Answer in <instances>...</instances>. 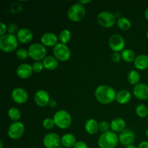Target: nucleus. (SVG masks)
<instances>
[{
	"mask_svg": "<svg viewBox=\"0 0 148 148\" xmlns=\"http://www.w3.org/2000/svg\"><path fill=\"white\" fill-rule=\"evenodd\" d=\"M119 143V136L113 131L102 133L98 140V145L100 148H115Z\"/></svg>",
	"mask_w": 148,
	"mask_h": 148,
	"instance_id": "f03ea898",
	"label": "nucleus"
},
{
	"mask_svg": "<svg viewBox=\"0 0 148 148\" xmlns=\"http://www.w3.org/2000/svg\"><path fill=\"white\" fill-rule=\"evenodd\" d=\"M3 145H4V143H3L2 140H0V148H3Z\"/></svg>",
	"mask_w": 148,
	"mask_h": 148,
	"instance_id": "c03bdc74",
	"label": "nucleus"
},
{
	"mask_svg": "<svg viewBox=\"0 0 148 148\" xmlns=\"http://www.w3.org/2000/svg\"><path fill=\"white\" fill-rule=\"evenodd\" d=\"M19 31L18 27H17V25L15 23H10L8 25V29H7V33L11 35H14L16 36L17 33V32Z\"/></svg>",
	"mask_w": 148,
	"mask_h": 148,
	"instance_id": "f704fd0d",
	"label": "nucleus"
},
{
	"mask_svg": "<svg viewBox=\"0 0 148 148\" xmlns=\"http://www.w3.org/2000/svg\"><path fill=\"white\" fill-rule=\"evenodd\" d=\"M98 24L106 28H110L115 25L116 23V16L108 11L101 12L97 16Z\"/></svg>",
	"mask_w": 148,
	"mask_h": 148,
	"instance_id": "6e6552de",
	"label": "nucleus"
},
{
	"mask_svg": "<svg viewBox=\"0 0 148 148\" xmlns=\"http://www.w3.org/2000/svg\"><path fill=\"white\" fill-rule=\"evenodd\" d=\"M33 72H33L32 65L27 63L21 64L20 65H19L17 68V70H16V73H17V76L23 79L30 78L32 76Z\"/></svg>",
	"mask_w": 148,
	"mask_h": 148,
	"instance_id": "f3484780",
	"label": "nucleus"
},
{
	"mask_svg": "<svg viewBox=\"0 0 148 148\" xmlns=\"http://www.w3.org/2000/svg\"><path fill=\"white\" fill-rule=\"evenodd\" d=\"M73 148H88V146L84 141H77Z\"/></svg>",
	"mask_w": 148,
	"mask_h": 148,
	"instance_id": "4c0bfd02",
	"label": "nucleus"
},
{
	"mask_svg": "<svg viewBox=\"0 0 148 148\" xmlns=\"http://www.w3.org/2000/svg\"><path fill=\"white\" fill-rule=\"evenodd\" d=\"M132 99V93L127 90H121L117 92L116 101L118 103L121 105L127 104Z\"/></svg>",
	"mask_w": 148,
	"mask_h": 148,
	"instance_id": "5701e85b",
	"label": "nucleus"
},
{
	"mask_svg": "<svg viewBox=\"0 0 148 148\" xmlns=\"http://www.w3.org/2000/svg\"><path fill=\"white\" fill-rule=\"evenodd\" d=\"M42 125H43V128L44 129H46V130H52L53 128H54L56 124H55L54 121H53V119L46 118L45 119H43V122H42Z\"/></svg>",
	"mask_w": 148,
	"mask_h": 148,
	"instance_id": "2f4dec72",
	"label": "nucleus"
},
{
	"mask_svg": "<svg viewBox=\"0 0 148 148\" xmlns=\"http://www.w3.org/2000/svg\"><path fill=\"white\" fill-rule=\"evenodd\" d=\"M53 119L56 127L61 130H66L72 123V116L66 110H59L56 111L53 115Z\"/></svg>",
	"mask_w": 148,
	"mask_h": 148,
	"instance_id": "20e7f679",
	"label": "nucleus"
},
{
	"mask_svg": "<svg viewBox=\"0 0 148 148\" xmlns=\"http://www.w3.org/2000/svg\"><path fill=\"white\" fill-rule=\"evenodd\" d=\"M135 134L134 131L131 129H125L123 132L119 133V143L122 145L123 146H127L132 145L135 140Z\"/></svg>",
	"mask_w": 148,
	"mask_h": 148,
	"instance_id": "4468645a",
	"label": "nucleus"
},
{
	"mask_svg": "<svg viewBox=\"0 0 148 148\" xmlns=\"http://www.w3.org/2000/svg\"><path fill=\"white\" fill-rule=\"evenodd\" d=\"M136 114L140 118H146L148 116V108L145 104H140L136 107Z\"/></svg>",
	"mask_w": 148,
	"mask_h": 148,
	"instance_id": "c756f323",
	"label": "nucleus"
},
{
	"mask_svg": "<svg viewBox=\"0 0 148 148\" xmlns=\"http://www.w3.org/2000/svg\"><path fill=\"white\" fill-rule=\"evenodd\" d=\"M16 36L20 43H28L33 40V33L29 28L23 27V28L19 29V31L17 32Z\"/></svg>",
	"mask_w": 148,
	"mask_h": 148,
	"instance_id": "a211bd4d",
	"label": "nucleus"
},
{
	"mask_svg": "<svg viewBox=\"0 0 148 148\" xmlns=\"http://www.w3.org/2000/svg\"><path fill=\"white\" fill-rule=\"evenodd\" d=\"M85 130L88 134L90 135L96 134L98 131H100L99 123L94 119H89L85 123Z\"/></svg>",
	"mask_w": 148,
	"mask_h": 148,
	"instance_id": "aec40b11",
	"label": "nucleus"
},
{
	"mask_svg": "<svg viewBox=\"0 0 148 148\" xmlns=\"http://www.w3.org/2000/svg\"><path fill=\"white\" fill-rule=\"evenodd\" d=\"M138 148H148V141H143L140 143Z\"/></svg>",
	"mask_w": 148,
	"mask_h": 148,
	"instance_id": "58836bf2",
	"label": "nucleus"
},
{
	"mask_svg": "<svg viewBox=\"0 0 148 148\" xmlns=\"http://www.w3.org/2000/svg\"><path fill=\"white\" fill-rule=\"evenodd\" d=\"M43 144L46 148H59L61 145V137L55 132L48 133L43 137Z\"/></svg>",
	"mask_w": 148,
	"mask_h": 148,
	"instance_id": "9b49d317",
	"label": "nucleus"
},
{
	"mask_svg": "<svg viewBox=\"0 0 148 148\" xmlns=\"http://www.w3.org/2000/svg\"><path fill=\"white\" fill-rule=\"evenodd\" d=\"M126 148H138V147H137V146L132 144V145H130L127 146V147H126Z\"/></svg>",
	"mask_w": 148,
	"mask_h": 148,
	"instance_id": "37998d69",
	"label": "nucleus"
},
{
	"mask_svg": "<svg viewBox=\"0 0 148 148\" xmlns=\"http://www.w3.org/2000/svg\"><path fill=\"white\" fill-rule=\"evenodd\" d=\"M145 135H146V137H147V140H148V128L147 129V130H146V132H145Z\"/></svg>",
	"mask_w": 148,
	"mask_h": 148,
	"instance_id": "a18cd8bd",
	"label": "nucleus"
},
{
	"mask_svg": "<svg viewBox=\"0 0 148 148\" xmlns=\"http://www.w3.org/2000/svg\"><path fill=\"white\" fill-rule=\"evenodd\" d=\"M90 2H91L90 0H80V1H79L78 3H79V4H82V5L85 6V4H88Z\"/></svg>",
	"mask_w": 148,
	"mask_h": 148,
	"instance_id": "ea45409f",
	"label": "nucleus"
},
{
	"mask_svg": "<svg viewBox=\"0 0 148 148\" xmlns=\"http://www.w3.org/2000/svg\"><path fill=\"white\" fill-rule=\"evenodd\" d=\"M42 62L44 65L45 69L49 71L55 70L59 66V61L53 56H47Z\"/></svg>",
	"mask_w": 148,
	"mask_h": 148,
	"instance_id": "b1692460",
	"label": "nucleus"
},
{
	"mask_svg": "<svg viewBox=\"0 0 148 148\" xmlns=\"http://www.w3.org/2000/svg\"><path fill=\"white\" fill-rule=\"evenodd\" d=\"M110 129H111V126L108 121H102L99 123V130L102 133L110 131Z\"/></svg>",
	"mask_w": 148,
	"mask_h": 148,
	"instance_id": "72a5a7b5",
	"label": "nucleus"
},
{
	"mask_svg": "<svg viewBox=\"0 0 148 148\" xmlns=\"http://www.w3.org/2000/svg\"><path fill=\"white\" fill-rule=\"evenodd\" d=\"M8 116L11 121L13 122L14 121H19V120L21 119V112L20 110L16 107H12L8 110Z\"/></svg>",
	"mask_w": 148,
	"mask_h": 148,
	"instance_id": "cd10ccee",
	"label": "nucleus"
},
{
	"mask_svg": "<svg viewBox=\"0 0 148 148\" xmlns=\"http://www.w3.org/2000/svg\"><path fill=\"white\" fill-rule=\"evenodd\" d=\"M108 46L114 52H121L125 46V40L119 34H114L108 40Z\"/></svg>",
	"mask_w": 148,
	"mask_h": 148,
	"instance_id": "9d476101",
	"label": "nucleus"
},
{
	"mask_svg": "<svg viewBox=\"0 0 148 148\" xmlns=\"http://www.w3.org/2000/svg\"><path fill=\"white\" fill-rule=\"evenodd\" d=\"M34 101L38 106L43 108L49 105L51 101L50 95L45 90H38L34 95Z\"/></svg>",
	"mask_w": 148,
	"mask_h": 148,
	"instance_id": "ddd939ff",
	"label": "nucleus"
},
{
	"mask_svg": "<svg viewBox=\"0 0 148 148\" xmlns=\"http://www.w3.org/2000/svg\"><path fill=\"white\" fill-rule=\"evenodd\" d=\"M25 130V127L21 121H14L9 127L7 130V134L10 139L13 140H17L23 136Z\"/></svg>",
	"mask_w": 148,
	"mask_h": 148,
	"instance_id": "1a4fd4ad",
	"label": "nucleus"
},
{
	"mask_svg": "<svg viewBox=\"0 0 148 148\" xmlns=\"http://www.w3.org/2000/svg\"><path fill=\"white\" fill-rule=\"evenodd\" d=\"M134 66L138 70H145L148 68V56L140 54L137 56L134 62Z\"/></svg>",
	"mask_w": 148,
	"mask_h": 148,
	"instance_id": "412c9836",
	"label": "nucleus"
},
{
	"mask_svg": "<svg viewBox=\"0 0 148 148\" xmlns=\"http://www.w3.org/2000/svg\"><path fill=\"white\" fill-rule=\"evenodd\" d=\"M32 67H33V72L36 73H40L45 69L44 65L41 62H35L32 64Z\"/></svg>",
	"mask_w": 148,
	"mask_h": 148,
	"instance_id": "473e14b6",
	"label": "nucleus"
},
{
	"mask_svg": "<svg viewBox=\"0 0 148 148\" xmlns=\"http://www.w3.org/2000/svg\"><path fill=\"white\" fill-rule=\"evenodd\" d=\"M5 148H11V147H5Z\"/></svg>",
	"mask_w": 148,
	"mask_h": 148,
	"instance_id": "de8ad7c7",
	"label": "nucleus"
},
{
	"mask_svg": "<svg viewBox=\"0 0 148 148\" xmlns=\"http://www.w3.org/2000/svg\"><path fill=\"white\" fill-rule=\"evenodd\" d=\"M147 39H148V30H147Z\"/></svg>",
	"mask_w": 148,
	"mask_h": 148,
	"instance_id": "49530a36",
	"label": "nucleus"
},
{
	"mask_svg": "<svg viewBox=\"0 0 148 148\" xmlns=\"http://www.w3.org/2000/svg\"><path fill=\"white\" fill-rule=\"evenodd\" d=\"M11 97L12 101L17 104H24L27 101L29 98L27 91L23 88H16L12 91Z\"/></svg>",
	"mask_w": 148,
	"mask_h": 148,
	"instance_id": "f8f14e48",
	"label": "nucleus"
},
{
	"mask_svg": "<svg viewBox=\"0 0 148 148\" xmlns=\"http://www.w3.org/2000/svg\"><path fill=\"white\" fill-rule=\"evenodd\" d=\"M49 106L51 107V108H55L56 106V102L54 100H51L50 103H49Z\"/></svg>",
	"mask_w": 148,
	"mask_h": 148,
	"instance_id": "a19ab883",
	"label": "nucleus"
},
{
	"mask_svg": "<svg viewBox=\"0 0 148 148\" xmlns=\"http://www.w3.org/2000/svg\"><path fill=\"white\" fill-rule=\"evenodd\" d=\"M145 17L147 20V21L148 22V7L145 10Z\"/></svg>",
	"mask_w": 148,
	"mask_h": 148,
	"instance_id": "79ce46f5",
	"label": "nucleus"
},
{
	"mask_svg": "<svg viewBox=\"0 0 148 148\" xmlns=\"http://www.w3.org/2000/svg\"><path fill=\"white\" fill-rule=\"evenodd\" d=\"M77 142L76 137L72 133H66L61 137V145L66 148L73 147Z\"/></svg>",
	"mask_w": 148,
	"mask_h": 148,
	"instance_id": "4be33fe9",
	"label": "nucleus"
},
{
	"mask_svg": "<svg viewBox=\"0 0 148 148\" xmlns=\"http://www.w3.org/2000/svg\"><path fill=\"white\" fill-rule=\"evenodd\" d=\"M15 54L17 59H18L19 60H21V61L26 60L29 56L28 51L26 50L25 49H18V50L16 51Z\"/></svg>",
	"mask_w": 148,
	"mask_h": 148,
	"instance_id": "7c9ffc66",
	"label": "nucleus"
},
{
	"mask_svg": "<svg viewBox=\"0 0 148 148\" xmlns=\"http://www.w3.org/2000/svg\"><path fill=\"white\" fill-rule=\"evenodd\" d=\"M117 92L109 85H101L95 90V97L97 101L101 104L108 105L116 101Z\"/></svg>",
	"mask_w": 148,
	"mask_h": 148,
	"instance_id": "f257e3e1",
	"label": "nucleus"
},
{
	"mask_svg": "<svg viewBox=\"0 0 148 148\" xmlns=\"http://www.w3.org/2000/svg\"><path fill=\"white\" fill-rule=\"evenodd\" d=\"M111 130L115 133H121L124 131L127 127V123L125 120L122 118L114 119L110 123Z\"/></svg>",
	"mask_w": 148,
	"mask_h": 148,
	"instance_id": "6ab92c4d",
	"label": "nucleus"
},
{
	"mask_svg": "<svg viewBox=\"0 0 148 148\" xmlns=\"http://www.w3.org/2000/svg\"><path fill=\"white\" fill-rule=\"evenodd\" d=\"M53 56L60 62H67L71 58V50L66 44L58 43L53 48Z\"/></svg>",
	"mask_w": 148,
	"mask_h": 148,
	"instance_id": "0eeeda50",
	"label": "nucleus"
},
{
	"mask_svg": "<svg viewBox=\"0 0 148 148\" xmlns=\"http://www.w3.org/2000/svg\"><path fill=\"white\" fill-rule=\"evenodd\" d=\"M71 38H72V34L68 29H64L59 35V40L60 43H64V44L69 43L71 40Z\"/></svg>",
	"mask_w": 148,
	"mask_h": 148,
	"instance_id": "c85d7f7f",
	"label": "nucleus"
},
{
	"mask_svg": "<svg viewBox=\"0 0 148 148\" xmlns=\"http://www.w3.org/2000/svg\"><path fill=\"white\" fill-rule=\"evenodd\" d=\"M140 78H141L140 74L139 73L138 71L135 69L130 71L127 75V80L132 85H136L140 83Z\"/></svg>",
	"mask_w": 148,
	"mask_h": 148,
	"instance_id": "a878e982",
	"label": "nucleus"
},
{
	"mask_svg": "<svg viewBox=\"0 0 148 148\" xmlns=\"http://www.w3.org/2000/svg\"><path fill=\"white\" fill-rule=\"evenodd\" d=\"M116 25L121 30H129L132 27V23L125 17H120L117 20Z\"/></svg>",
	"mask_w": 148,
	"mask_h": 148,
	"instance_id": "bb28decb",
	"label": "nucleus"
},
{
	"mask_svg": "<svg viewBox=\"0 0 148 148\" xmlns=\"http://www.w3.org/2000/svg\"><path fill=\"white\" fill-rule=\"evenodd\" d=\"M19 40L17 36L7 33L0 36V49L4 53H11L17 49Z\"/></svg>",
	"mask_w": 148,
	"mask_h": 148,
	"instance_id": "7ed1b4c3",
	"label": "nucleus"
},
{
	"mask_svg": "<svg viewBox=\"0 0 148 148\" xmlns=\"http://www.w3.org/2000/svg\"><path fill=\"white\" fill-rule=\"evenodd\" d=\"M121 59L126 62H128V63H131V62H134L136 59V55L135 53L133 50L130 49H124V50L121 51Z\"/></svg>",
	"mask_w": 148,
	"mask_h": 148,
	"instance_id": "393cba45",
	"label": "nucleus"
},
{
	"mask_svg": "<svg viewBox=\"0 0 148 148\" xmlns=\"http://www.w3.org/2000/svg\"><path fill=\"white\" fill-rule=\"evenodd\" d=\"M86 14L85 6L79 3H76L71 6L67 11V17L71 21L77 23L84 19Z\"/></svg>",
	"mask_w": 148,
	"mask_h": 148,
	"instance_id": "423d86ee",
	"label": "nucleus"
},
{
	"mask_svg": "<svg viewBox=\"0 0 148 148\" xmlns=\"http://www.w3.org/2000/svg\"><path fill=\"white\" fill-rule=\"evenodd\" d=\"M7 29H8V26H7V25L4 22H1L0 23V36H2L7 34Z\"/></svg>",
	"mask_w": 148,
	"mask_h": 148,
	"instance_id": "e433bc0d",
	"label": "nucleus"
},
{
	"mask_svg": "<svg viewBox=\"0 0 148 148\" xmlns=\"http://www.w3.org/2000/svg\"><path fill=\"white\" fill-rule=\"evenodd\" d=\"M147 121H148V116H147Z\"/></svg>",
	"mask_w": 148,
	"mask_h": 148,
	"instance_id": "09e8293b",
	"label": "nucleus"
},
{
	"mask_svg": "<svg viewBox=\"0 0 148 148\" xmlns=\"http://www.w3.org/2000/svg\"><path fill=\"white\" fill-rule=\"evenodd\" d=\"M59 37L55 33L47 32L43 33L40 37V42L45 47H54L58 43Z\"/></svg>",
	"mask_w": 148,
	"mask_h": 148,
	"instance_id": "dca6fc26",
	"label": "nucleus"
},
{
	"mask_svg": "<svg viewBox=\"0 0 148 148\" xmlns=\"http://www.w3.org/2000/svg\"><path fill=\"white\" fill-rule=\"evenodd\" d=\"M133 95L137 99L145 101L148 99V85L145 83H139L133 88Z\"/></svg>",
	"mask_w": 148,
	"mask_h": 148,
	"instance_id": "2eb2a0df",
	"label": "nucleus"
},
{
	"mask_svg": "<svg viewBox=\"0 0 148 148\" xmlns=\"http://www.w3.org/2000/svg\"><path fill=\"white\" fill-rule=\"evenodd\" d=\"M27 51H28L29 57L36 62H40L47 56L46 47H45L42 43H33L29 46Z\"/></svg>",
	"mask_w": 148,
	"mask_h": 148,
	"instance_id": "39448f33",
	"label": "nucleus"
},
{
	"mask_svg": "<svg viewBox=\"0 0 148 148\" xmlns=\"http://www.w3.org/2000/svg\"><path fill=\"white\" fill-rule=\"evenodd\" d=\"M121 54L119 52H114L111 55V60L114 63H118L121 61Z\"/></svg>",
	"mask_w": 148,
	"mask_h": 148,
	"instance_id": "c9c22d12",
	"label": "nucleus"
}]
</instances>
